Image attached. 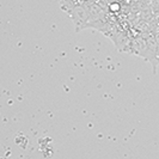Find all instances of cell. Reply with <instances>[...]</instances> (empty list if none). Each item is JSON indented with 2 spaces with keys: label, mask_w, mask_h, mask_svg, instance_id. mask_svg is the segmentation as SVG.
<instances>
[{
  "label": "cell",
  "mask_w": 159,
  "mask_h": 159,
  "mask_svg": "<svg viewBox=\"0 0 159 159\" xmlns=\"http://www.w3.org/2000/svg\"><path fill=\"white\" fill-rule=\"evenodd\" d=\"M68 16L73 22V25L75 28V32H79L80 30H84L88 28L89 23V11L88 7L84 4H75L67 11Z\"/></svg>",
  "instance_id": "obj_1"
},
{
  "label": "cell",
  "mask_w": 159,
  "mask_h": 159,
  "mask_svg": "<svg viewBox=\"0 0 159 159\" xmlns=\"http://www.w3.org/2000/svg\"><path fill=\"white\" fill-rule=\"evenodd\" d=\"M112 41V43L115 44L116 49L121 52V53H128L129 50V43L132 37L127 34V31L122 30V29H116L115 31L112 32L109 37Z\"/></svg>",
  "instance_id": "obj_2"
},
{
  "label": "cell",
  "mask_w": 159,
  "mask_h": 159,
  "mask_svg": "<svg viewBox=\"0 0 159 159\" xmlns=\"http://www.w3.org/2000/svg\"><path fill=\"white\" fill-rule=\"evenodd\" d=\"M146 52H147V41L143 34L132 37L130 43H129L128 54H133V55L140 56V57L145 59Z\"/></svg>",
  "instance_id": "obj_3"
},
{
  "label": "cell",
  "mask_w": 159,
  "mask_h": 159,
  "mask_svg": "<svg viewBox=\"0 0 159 159\" xmlns=\"http://www.w3.org/2000/svg\"><path fill=\"white\" fill-rule=\"evenodd\" d=\"M109 12H111V13H117V12H120L121 11V4H120L119 1H112V2H110L109 5Z\"/></svg>",
  "instance_id": "obj_4"
}]
</instances>
